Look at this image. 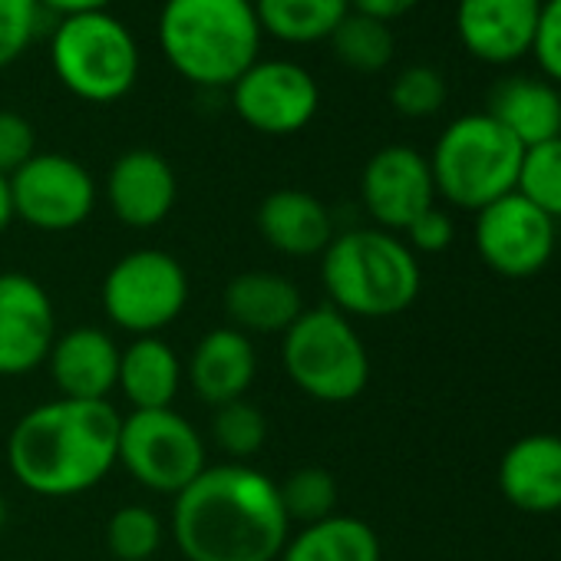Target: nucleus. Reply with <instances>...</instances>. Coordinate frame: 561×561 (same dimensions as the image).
<instances>
[{"label": "nucleus", "instance_id": "1", "mask_svg": "<svg viewBox=\"0 0 561 561\" xmlns=\"http://www.w3.org/2000/svg\"><path fill=\"white\" fill-rule=\"evenodd\" d=\"M169 531L185 561H277L291 522L271 476L218 462L172 499Z\"/></svg>", "mask_w": 561, "mask_h": 561}, {"label": "nucleus", "instance_id": "2", "mask_svg": "<svg viewBox=\"0 0 561 561\" xmlns=\"http://www.w3.org/2000/svg\"><path fill=\"white\" fill-rule=\"evenodd\" d=\"M119 413L110 400H50L27 410L8 436L14 479L44 499L96 489L116 469Z\"/></svg>", "mask_w": 561, "mask_h": 561}, {"label": "nucleus", "instance_id": "3", "mask_svg": "<svg viewBox=\"0 0 561 561\" xmlns=\"http://www.w3.org/2000/svg\"><path fill=\"white\" fill-rule=\"evenodd\" d=\"M156 34L169 67L205 90H231L264 41L251 0H162Z\"/></svg>", "mask_w": 561, "mask_h": 561}, {"label": "nucleus", "instance_id": "4", "mask_svg": "<svg viewBox=\"0 0 561 561\" xmlns=\"http://www.w3.org/2000/svg\"><path fill=\"white\" fill-rule=\"evenodd\" d=\"M321 285L347 318H397L420 298L423 271L410 244L383 228H351L321 254Z\"/></svg>", "mask_w": 561, "mask_h": 561}, {"label": "nucleus", "instance_id": "5", "mask_svg": "<svg viewBox=\"0 0 561 561\" xmlns=\"http://www.w3.org/2000/svg\"><path fill=\"white\" fill-rule=\"evenodd\" d=\"M522 156L525 149L489 113L456 116L426 156L436 198L462 211H479L515 192Z\"/></svg>", "mask_w": 561, "mask_h": 561}, {"label": "nucleus", "instance_id": "6", "mask_svg": "<svg viewBox=\"0 0 561 561\" xmlns=\"http://www.w3.org/2000/svg\"><path fill=\"white\" fill-rule=\"evenodd\" d=\"M280 367L311 400L354 403L370 383V351L347 314L337 308H305L280 334Z\"/></svg>", "mask_w": 561, "mask_h": 561}, {"label": "nucleus", "instance_id": "7", "mask_svg": "<svg viewBox=\"0 0 561 561\" xmlns=\"http://www.w3.org/2000/svg\"><path fill=\"white\" fill-rule=\"evenodd\" d=\"M50 67L57 80L83 103H116L139 80V44L133 31L110 11L60 18L50 41Z\"/></svg>", "mask_w": 561, "mask_h": 561}, {"label": "nucleus", "instance_id": "8", "mask_svg": "<svg viewBox=\"0 0 561 561\" xmlns=\"http://www.w3.org/2000/svg\"><path fill=\"white\" fill-rule=\"evenodd\" d=\"M103 311L133 337H159L188 305V274L179 257L162 248L123 254L103 277Z\"/></svg>", "mask_w": 561, "mask_h": 561}, {"label": "nucleus", "instance_id": "9", "mask_svg": "<svg viewBox=\"0 0 561 561\" xmlns=\"http://www.w3.org/2000/svg\"><path fill=\"white\" fill-rule=\"evenodd\" d=\"M116 466H123L142 489L159 495H179L208 466L202 433L172 407L133 410L119 420Z\"/></svg>", "mask_w": 561, "mask_h": 561}, {"label": "nucleus", "instance_id": "10", "mask_svg": "<svg viewBox=\"0 0 561 561\" xmlns=\"http://www.w3.org/2000/svg\"><path fill=\"white\" fill-rule=\"evenodd\" d=\"M472 241L492 274L525 280L541 274L554 257L558 221L531 205L522 192H508L476 211Z\"/></svg>", "mask_w": 561, "mask_h": 561}, {"label": "nucleus", "instance_id": "11", "mask_svg": "<svg viewBox=\"0 0 561 561\" xmlns=\"http://www.w3.org/2000/svg\"><path fill=\"white\" fill-rule=\"evenodd\" d=\"M238 119L261 136H295L311 126L321 110V87L295 60H254L231 83Z\"/></svg>", "mask_w": 561, "mask_h": 561}, {"label": "nucleus", "instance_id": "12", "mask_svg": "<svg viewBox=\"0 0 561 561\" xmlns=\"http://www.w3.org/2000/svg\"><path fill=\"white\" fill-rule=\"evenodd\" d=\"M14 218L37 231H73L96 208V182L83 162L60 152H37L11 179Z\"/></svg>", "mask_w": 561, "mask_h": 561}, {"label": "nucleus", "instance_id": "13", "mask_svg": "<svg viewBox=\"0 0 561 561\" xmlns=\"http://www.w3.org/2000/svg\"><path fill=\"white\" fill-rule=\"evenodd\" d=\"M360 202L374 218V228L403 234L423 211L436 205L430 159L400 142L377 149L360 172Z\"/></svg>", "mask_w": 561, "mask_h": 561}, {"label": "nucleus", "instance_id": "14", "mask_svg": "<svg viewBox=\"0 0 561 561\" xmlns=\"http://www.w3.org/2000/svg\"><path fill=\"white\" fill-rule=\"evenodd\" d=\"M57 341V311L41 280L0 274V377H24L47 364Z\"/></svg>", "mask_w": 561, "mask_h": 561}, {"label": "nucleus", "instance_id": "15", "mask_svg": "<svg viewBox=\"0 0 561 561\" xmlns=\"http://www.w3.org/2000/svg\"><path fill=\"white\" fill-rule=\"evenodd\" d=\"M541 0H456V37L469 57L508 67L531 54Z\"/></svg>", "mask_w": 561, "mask_h": 561}, {"label": "nucleus", "instance_id": "16", "mask_svg": "<svg viewBox=\"0 0 561 561\" xmlns=\"http://www.w3.org/2000/svg\"><path fill=\"white\" fill-rule=\"evenodd\" d=\"M179 198V179L152 149L123 152L106 175V202L126 228L162 225Z\"/></svg>", "mask_w": 561, "mask_h": 561}, {"label": "nucleus", "instance_id": "17", "mask_svg": "<svg viewBox=\"0 0 561 561\" xmlns=\"http://www.w3.org/2000/svg\"><path fill=\"white\" fill-rule=\"evenodd\" d=\"M499 492L525 515L561 512V436H518L499 459Z\"/></svg>", "mask_w": 561, "mask_h": 561}, {"label": "nucleus", "instance_id": "18", "mask_svg": "<svg viewBox=\"0 0 561 561\" xmlns=\"http://www.w3.org/2000/svg\"><path fill=\"white\" fill-rule=\"evenodd\" d=\"M119 344L100 328L57 334L47 370L64 400H110L119 377Z\"/></svg>", "mask_w": 561, "mask_h": 561}, {"label": "nucleus", "instance_id": "19", "mask_svg": "<svg viewBox=\"0 0 561 561\" xmlns=\"http://www.w3.org/2000/svg\"><path fill=\"white\" fill-rule=\"evenodd\" d=\"M254 225L267 248L288 257H318L334 238L331 208L305 188H277L264 195Z\"/></svg>", "mask_w": 561, "mask_h": 561}, {"label": "nucleus", "instance_id": "20", "mask_svg": "<svg viewBox=\"0 0 561 561\" xmlns=\"http://www.w3.org/2000/svg\"><path fill=\"white\" fill-rule=\"evenodd\" d=\"M257 377V354L248 334L228 328L208 331L188 357V387L211 410L244 400Z\"/></svg>", "mask_w": 561, "mask_h": 561}, {"label": "nucleus", "instance_id": "21", "mask_svg": "<svg viewBox=\"0 0 561 561\" xmlns=\"http://www.w3.org/2000/svg\"><path fill=\"white\" fill-rule=\"evenodd\" d=\"M221 301L231 328L241 334H285L305 311L301 288L274 271L234 274Z\"/></svg>", "mask_w": 561, "mask_h": 561}, {"label": "nucleus", "instance_id": "22", "mask_svg": "<svg viewBox=\"0 0 561 561\" xmlns=\"http://www.w3.org/2000/svg\"><path fill=\"white\" fill-rule=\"evenodd\" d=\"M485 113L522 146H541L561 136V90L545 77H505L489 90Z\"/></svg>", "mask_w": 561, "mask_h": 561}, {"label": "nucleus", "instance_id": "23", "mask_svg": "<svg viewBox=\"0 0 561 561\" xmlns=\"http://www.w3.org/2000/svg\"><path fill=\"white\" fill-rule=\"evenodd\" d=\"M182 360L162 337H133L119 351L116 390L133 410H169L182 390Z\"/></svg>", "mask_w": 561, "mask_h": 561}, {"label": "nucleus", "instance_id": "24", "mask_svg": "<svg viewBox=\"0 0 561 561\" xmlns=\"http://www.w3.org/2000/svg\"><path fill=\"white\" fill-rule=\"evenodd\" d=\"M277 561H383V548L370 522L337 512L288 535Z\"/></svg>", "mask_w": 561, "mask_h": 561}, {"label": "nucleus", "instance_id": "25", "mask_svg": "<svg viewBox=\"0 0 561 561\" xmlns=\"http://www.w3.org/2000/svg\"><path fill=\"white\" fill-rule=\"evenodd\" d=\"M261 34L311 47L321 41H331L337 24L351 14V0H251Z\"/></svg>", "mask_w": 561, "mask_h": 561}, {"label": "nucleus", "instance_id": "26", "mask_svg": "<svg viewBox=\"0 0 561 561\" xmlns=\"http://www.w3.org/2000/svg\"><path fill=\"white\" fill-rule=\"evenodd\" d=\"M331 50H334L341 67L354 70V73H364V77H374V73H383L393 64L397 41H393L390 24H380L374 18H364V14L351 11L337 24V31L331 34Z\"/></svg>", "mask_w": 561, "mask_h": 561}, {"label": "nucleus", "instance_id": "27", "mask_svg": "<svg viewBox=\"0 0 561 561\" xmlns=\"http://www.w3.org/2000/svg\"><path fill=\"white\" fill-rule=\"evenodd\" d=\"M277 495H280V505H285L288 522L291 525L298 522L305 528V525H314V522L337 515L341 489L328 469L305 466V469H295L285 482H277Z\"/></svg>", "mask_w": 561, "mask_h": 561}, {"label": "nucleus", "instance_id": "28", "mask_svg": "<svg viewBox=\"0 0 561 561\" xmlns=\"http://www.w3.org/2000/svg\"><path fill=\"white\" fill-rule=\"evenodd\" d=\"M211 443L228 462L254 459L267 443V416L251 400H231L211 410Z\"/></svg>", "mask_w": 561, "mask_h": 561}, {"label": "nucleus", "instance_id": "29", "mask_svg": "<svg viewBox=\"0 0 561 561\" xmlns=\"http://www.w3.org/2000/svg\"><path fill=\"white\" fill-rule=\"evenodd\" d=\"M165 525L149 505H123L106 522V545L119 561H149L162 548Z\"/></svg>", "mask_w": 561, "mask_h": 561}, {"label": "nucleus", "instance_id": "30", "mask_svg": "<svg viewBox=\"0 0 561 561\" xmlns=\"http://www.w3.org/2000/svg\"><path fill=\"white\" fill-rule=\"evenodd\" d=\"M515 192H522L548 218L561 221V136L525 149Z\"/></svg>", "mask_w": 561, "mask_h": 561}, {"label": "nucleus", "instance_id": "31", "mask_svg": "<svg viewBox=\"0 0 561 561\" xmlns=\"http://www.w3.org/2000/svg\"><path fill=\"white\" fill-rule=\"evenodd\" d=\"M446 77L430 64L403 67L390 83V106L407 119H430L446 106Z\"/></svg>", "mask_w": 561, "mask_h": 561}, {"label": "nucleus", "instance_id": "32", "mask_svg": "<svg viewBox=\"0 0 561 561\" xmlns=\"http://www.w3.org/2000/svg\"><path fill=\"white\" fill-rule=\"evenodd\" d=\"M44 8L37 0H0V70H8L34 44Z\"/></svg>", "mask_w": 561, "mask_h": 561}, {"label": "nucleus", "instance_id": "33", "mask_svg": "<svg viewBox=\"0 0 561 561\" xmlns=\"http://www.w3.org/2000/svg\"><path fill=\"white\" fill-rule=\"evenodd\" d=\"M531 57L548 83L561 87V0H541Z\"/></svg>", "mask_w": 561, "mask_h": 561}, {"label": "nucleus", "instance_id": "34", "mask_svg": "<svg viewBox=\"0 0 561 561\" xmlns=\"http://www.w3.org/2000/svg\"><path fill=\"white\" fill-rule=\"evenodd\" d=\"M34 156H37V133L31 119L14 110H0V175L11 179Z\"/></svg>", "mask_w": 561, "mask_h": 561}, {"label": "nucleus", "instance_id": "35", "mask_svg": "<svg viewBox=\"0 0 561 561\" xmlns=\"http://www.w3.org/2000/svg\"><path fill=\"white\" fill-rule=\"evenodd\" d=\"M456 238V221L446 208L433 205L430 211H423L407 231H403V241L410 244L413 254H439L453 244Z\"/></svg>", "mask_w": 561, "mask_h": 561}, {"label": "nucleus", "instance_id": "36", "mask_svg": "<svg viewBox=\"0 0 561 561\" xmlns=\"http://www.w3.org/2000/svg\"><path fill=\"white\" fill-rule=\"evenodd\" d=\"M420 8V0H351V11L374 18L380 24H393L403 21L407 14H413Z\"/></svg>", "mask_w": 561, "mask_h": 561}, {"label": "nucleus", "instance_id": "37", "mask_svg": "<svg viewBox=\"0 0 561 561\" xmlns=\"http://www.w3.org/2000/svg\"><path fill=\"white\" fill-rule=\"evenodd\" d=\"M37 4L50 14L70 18V14H87V11H110L113 0H37Z\"/></svg>", "mask_w": 561, "mask_h": 561}, {"label": "nucleus", "instance_id": "38", "mask_svg": "<svg viewBox=\"0 0 561 561\" xmlns=\"http://www.w3.org/2000/svg\"><path fill=\"white\" fill-rule=\"evenodd\" d=\"M14 221V205H11V182L0 175V234L8 231V225Z\"/></svg>", "mask_w": 561, "mask_h": 561}, {"label": "nucleus", "instance_id": "39", "mask_svg": "<svg viewBox=\"0 0 561 561\" xmlns=\"http://www.w3.org/2000/svg\"><path fill=\"white\" fill-rule=\"evenodd\" d=\"M4 522H8V502L0 499V528H4Z\"/></svg>", "mask_w": 561, "mask_h": 561}]
</instances>
